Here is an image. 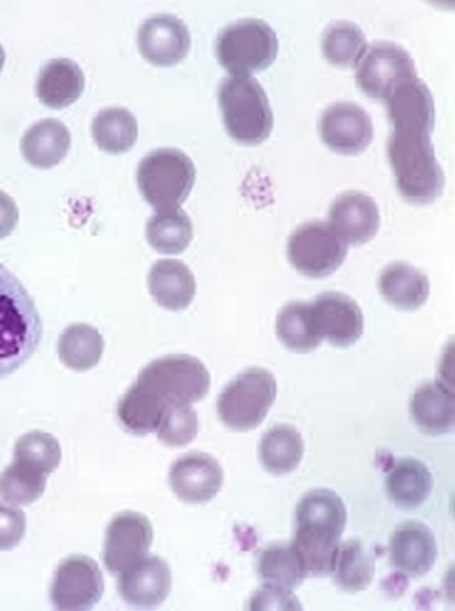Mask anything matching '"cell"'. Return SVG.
Returning a JSON list of instances; mask_svg holds the SVG:
<instances>
[{"mask_svg":"<svg viewBox=\"0 0 455 611\" xmlns=\"http://www.w3.org/2000/svg\"><path fill=\"white\" fill-rule=\"evenodd\" d=\"M210 382L208 369L193 356L174 354L154 359L120 399L118 418L127 432L146 435L156 431L170 406L204 398Z\"/></svg>","mask_w":455,"mask_h":611,"instance_id":"6da1fadb","label":"cell"},{"mask_svg":"<svg viewBox=\"0 0 455 611\" xmlns=\"http://www.w3.org/2000/svg\"><path fill=\"white\" fill-rule=\"evenodd\" d=\"M419 126L392 127L387 152L399 193L407 201L426 204L443 191L444 174L430 134Z\"/></svg>","mask_w":455,"mask_h":611,"instance_id":"7a4b0ae2","label":"cell"},{"mask_svg":"<svg viewBox=\"0 0 455 611\" xmlns=\"http://www.w3.org/2000/svg\"><path fill=\"white\" fill-rule=\"evenodd\" d=\"M42 334L34 301L21 281L0 264V379L35 353Z\"/></svg>","mask_w":455,"mask_h":611,"instance_id":"3957f363","label":"cell"},{"mask_svg":"<svg viewBox=\"0 0 455 611\" xmlns=\"http://www.w3.org/2000/svg\"><path fill=\"white\" fill-rule=\"evenodd\" d=\"M224 126L242 144H258L273 129V111L262 85L249 75L225 77L218 89Z\"/></svg>","mask_w":455,"mask_h":611,"instance_id":"277c9868","label":"cell"},{"mask_svg":"<svg viewBox=\"0 0 455 611\" xmlns=\"http://www.w3.org/2000/svg\"><path fill=\"white\" fill-rule=\"evenodd\" d=\"M195 179L192 160L184 152L170 147L146 154L136 170L138 190L155 211L179 208L189 196Z\"/></svg>","mask_w":455,"mask_h":611,"instance_id":"5b68a950","label":"cell"},{"mask_svg":"<svg viewBox=\"0 0 455 611\" xmlns=\"http://www.w3.org/2000/svg\"><path fill=\"white\" fill-rule=\"evenodd\" d=\"M277 395L274 375L251 367L229 382L218 397L217 411L222 423L235 431H248L266 418Z\"/></svg>","mask_w":455,"mask_h":611,"instance_id":"8992f818","label":"cell"},{"mask_svg":"<svg viewBox=\"0 0 455 611\" xmlns=\"http://www.w3.org/2000/svg\"><path fill=\"white\" fill-rule=\"evenodd\" d=\"M279 43L271 26L260 19H243L225 26L217 37L219 63L232 75H249L267 68Z\"/></svg>","mask_w":455,"mask_h":611,"instance_id":"52a82bcc","label":"cell"},{"mask_svg":"<svg viewBox=\"0 0 455 611\" xmlns=\"http://www.w3.org/2000/svg\"><path fill=\"white\" fill-rule=\"evenodd\" d=\"M347 244L324 221H309L298 226L287 242V256L302 275L322 278L334 273L344 262Z\"/></svg>","mask_w":455,"mask_h":611,"instance_id":"ba28073f","label":"cell"},{"mask_svg":"<svg viewBox=\"0 0 455 611\" xmlns=\"http://www.w3.org/2000/svg\"><path fill=\"white\" fill-rule=\"evenodd\" d=\"M356 84L368 97L386 100L396 86L417 77L409 53L398 44L380 41L367 47L357 63Z\"/></svg>","mask_w":455,"mask_h":611,"instance_id":"9c48e42d","label":"cell"},{"mask_svg":"<svg viewBox=\"0 0 455 611\" xmlns=\"http://www.w3.org/2000/svg\"><path fill=\"white\" fill-rule=\"evenodd\" d=\"M103 590V576L96 560L86 555H74L57 566L51 586V601L57 610H88L101 599Z\"/></svg>","mask_w":455,"mask_h":611,"instance_id":"30bf717a","label":"cell"},{"mask_svg":"<svg viewBox=\"0 0 455 611\" xmlns=\"http://www.w3.org/2000/svg\"><path fill=\"white\" fill-rule=\"evenodd\" d=\"M153 541L149 520L137 512L116 514L106 531L103 562L112 574H120L143 559Z\"/></svg>","mask_w":455,"mask_h":611,"instance_id":"8fae6325","label":"cell"},{"mask_svg":"<svg viewBox=\"0 0 455 611\" xmlns=\"http://www.w3.org/2000/svg\"><path fill=\"white\" fill-rule=\"evenodd\" d=\"M320 136L331 149L342 154L364 151L373 138V123L360 105L340 101L330 104L319 120Z\"/></svg>","mask_w":455,"mask_h":611,"instance_id":"7c38bea8","label":"cell"},{"mask_svg":"<svg viewBox=\"0 0 455 611\" xmlns=\"http://www.w3.org/2000/svg\"><path fill=\"white\" fill-rule=\"evenodd\" d=\"M223 477L219 462L202 452H192L176 459L168 475L173 492L188 503H204L213 499L222 487Z\"/></svg>","mask_w":455,"mask_h":611,"instance_id":"4fadbf2b","label":"cell"},{"mask_svg":"<svg viewBox=\"0 0 455 611\" xmlns=\"http://www.w3.org/2000/svg\"><path fill=\"white\" fill-rule=\"evenodd\" d=\"M191 38L187 25L171 14H156L138 29L137 46L141 55L157 66H171L186 57Z\"/></svg>","mask_w":455,"mask_h":611,"instance_id":"5bb4252c","label":"cell"},{"mask_svg":"<svg viewBox=\"0 0 455 611\" xmlns=\"http://www.w3.org/2000/svg\"><path fill=\"white\" fill-rule=\"evenodd\" d=\"M311 303L317 329L332 345L347 347L357 342L364 319L357 303L341 292L319 295Z\"/></svg>","mask_w":455,"mask_h":611,"instance_id":"9a60e30c","label":"cell"},{"mask_svg":"<svg viewBox=\"0 0 455 611\" xmlns=\"http://www.w3.org/2000/svg\"><path fill=\"white\" fill-rule=\"evenodd\" d=\"M118 589L127 604L154 608L159 606L170 592L171 571L160 557L145 556L120 573Z\"/></svg>","mask_w":455,"mask_h":611,"instance_id":"2e32d148","label":"cell"},{"mask_svg":"<svg viewBox=\"0 0 455 611\" xmlns=\"http://www.w3.org/2000/svg\"><path fill=\"white\" fill-rule=\"evenodd\" d=\"M392 566L410 577L429 573L437 557L431 529L419 521H407L395 529L389 541Z\"/></svg>","mask_w":455,"mask_h":611,"instance_id":"e0dca14e","label":"cell"},{"mask_svg":"<svg viewBox=\"0 0 455 611\" xmlns=\"http://www.w3.org/2000/svg\"><path fill=\"white\" fill-rule=\"evenodd\" d=\"M379 211L368 195L349 190L341 193L329 210V223L336 233L352 245L370 241L379 227Z\"/></svg>","mask_w":455,"mask_h":611,"instance_id":"ac0fdd59","label":"cell"},{"mask_svg":"<svg viewBox=\"0 0 455 611\" xmlns=\"http://www.w3.org/2000/svg\"><path fill=\"white\" fill-rule=\"evenodd\" d=\"M347 513L341 497L330 489L307 492L296 508V529L341 538Z\"/></svg>","mask_w":455,"mask_h":611,"instance_id":"d6986e66","label":"cell"},{"mask_svg":"<svg viewBox=\"0 0 455 611\" xmlns=\"http://www.w3.org/2000/svg\"><path fill=\"white\" fill-rule=\"evenodd\" d=\"M410 413L422 432L429 435L448 433L455 422L453 388L439 379L421 385L411 398Z\"/></svg>","mask_w":455,"mask_h":611,"instance_id":"ffe728a7","label":"cell"},{"mask_svg":"<svg viewBox=\"0 0 455 611\" xmlns=\"http://www.w3.org/2000/svg\"><path fill=\"white\" fill-rule=\"evenodd\" d=\"M147 285L153 299L171 311L186 309L196 293L192 273L176 259L157 260L148 273Z\"/></svg>","mask_w":455,"mask_h":611,"instance_id":"44dd1931","label":"cell"},{"mask_svg":"<svg viewBox=\"0 0 455 611\" xmlns=\"http://www.w3.org/2000/svg\"><path fill=\"white\" fill-rule=\"evenodd\" d=\"M85 88V77L77 63L68 58H54L40 70L36 96L53 109H63L75 102Z\"/></svg>","mask_w":455,"mask_h":611,"instance_id":"7402d4cb","label":"cell"},{"mask_svg":"<svg viewBox=\"0 0 455 611\" xmlns=\"http://www.w3.org/2000/svg\"><path fill=\"white\" fill-rule=\"evenodd\" d=\"M385 101L392 127L417 125L433 129L435 111L432 93L418 77L400 82Z\"/></svg>","mask_w":455,"mask_h":611,"instance_id":"603a6c76","label":"cell"},{"mask_svg":"<svg viewBox=\"0 0 455 611\" xmlns=\"http://www.w3.org/2000/svg\"><path fill=\"white\" fill-rule=\"evenodd\" d=\"M378 289L391 306L407 311L422 307L430 295L428 277L404 262L389 264L378 278Z\"/></svg>","mask_w":455,"mask_h":611,"instance_id":"cb8c5ba5","label":"cell"},{"mask_svg":"<svg viewBox=\"0 0 455 611\" xmlns=\"http://www.w3.org/2000/svg\"><path fill=\"white\" fill-rule=\"evenodd\" d=\"M69 146V130L52 118L31 125L21 140L23 157L38 168H51L57 165L66 156Z\"/></svg>","mask_w":455,"mask_h":611,"instance_id":"d4e9b609","label":"cell"},{"mask_svg":"<svg viewBox=\"0 0 455 611\" xmlns=\"http://www.w3.org/2000/svg\"><path fill=\"white\" fill-rule=\"evenodd\" d=\"M433 478L430 469L411 457L396 462L386 478L390 500L401 509L420 507L430 496Z\"/></svg>","mask_w":455,"mask_h":611,"instance_id":"484cf974","label":"cell"},{"mask_svg":"<svg viewBox=\"0 0 455 611\" xmlns=\"http://www.w3.org/2000/svg\"><path fill=\"white\" fill-rule=\"evenodd\" d=\"M303 452L301 434L287 424L270 427L258 445V457L263 467L274 475H285L297 468Z\"/></svg>","mask_w":455,"mask_h":611,"instance_id":"4316f807","label":"cell"},{"mask_svg":"<svg viewBox=\"0 0 455 611\" xmlns=\"http://www.w3.org/2000/svg\"><path fill=\"white\" fill-rule=\"evenodd\" d=\"M276 333L280 342L290 351L307 353L315 349L322 342L311 303L290 302L278 313Z\"/></svg>","mask_w":455,"mask_h":611,"instance_id":"83f0119b","label":"cell"},{"mask_svg":"<svg viewBox=\"0 0 455 611\" xmlns=\"http://www.w3.org/2000/svg\"><path fill=\"white\" fill-rule=\"evenodd\" d=\"M104 342L98 330L85 323L67 326L60 334L57 352L69 369L85 371L95 367L103 353Z\"/></svg>","mask_w":455,"mask_h":611,"instance_id":"f1b7e54d","label":"cell"},{"mask_svg":"<svg viewBox=\"0 0 455 611\" xmlns=\"http://www.w3.org/2000/svg\"><path fill=\"white\" fill-rule=\"evenodd\" d=\"M146 238L158 253H182L190 244L193 231L188 214L180 208L158 210L146 223Z\"/></svg>","mask_w":455,"mask_h":611,"instance_id":"f546056e","label":"cell"},{"mask_svg":"<svg viewBox=\"0 0 455 611\" xmlns=\"http://www.w3.org/2000/svg\"><path fill=\"white\" fill-rule=\"evenodd\" d=\"M92 137L99 148L112 154L129 151L137 138V122L125 108L110 107L92 120Z\"/></svg>","mask_w":455,"mask_h":611,"instance_id":"4dcf8cb0","label":"cell"},{"mask_svg":"<svg viewBox=\"0 0 455 611\" xmlns=\"http://www.w3.org/2000/svg\"><path fill=\"white\" fill-rule=\"evenodd\" d=\"M257 573L263 584L287 590L298 588L307 576L291 544H274L263 549Z\"/></svg>","mask_w":455,"mask_h":611,"instance_id":"1f68e13d","label":"cell"},{"mask_svg":"<svg viewBox=\"0 0 455 611\" xmlns=\"http://www.w3.org/2000/svg\"><path fill=\"white\" fill-rule=\"evenodd\" d=\"M368 45L360 27L348 21H335L324 30L321 48L331 64L340 67L357 65Z\"/></svg>","mask_w":455,"mask_h":611,"instance_id":"d6a6232c","label":"cell"},{"mask_svg":"<svg viewBox=\"0 0 455 611\" xmlns=\"http://www.w3.org/2000/svg\"><path fill=\"white\" fill-rule=\"evenodd\" d=\"M335 581L343 590L366 589L375 576V558L358 540L340 544L334 570Z\"/></svg>","mask_w":455,"mask_h":611,"instance_id":"836d02e7","label":"cell"},{"mask_svg":"<svg viewBox=\"0 0 455 611\" xmlns=\"http://www.w3.org/2000/svg\"><path fill=\"white\" fill-rule=\"evenodd\" d=\"M291 546L307 575L323 576L334 570L339 538L295 530Z\"/></svg>","mask_w":455,"mask_h":611,"instance_id":"e575fe53","label":"cell"},{"mask_svg":"<svg viewBox=\"0 0 455 611\" xmlns=\"http://www.w3.org/2000/svg\"><path fill=\"white\" fill-rule=\"evenodd\" d=\"M47 475L13 460L0 474V497L10 504H30L44 492Z\"/></svg>","mask_w":455,"mask_h":611,"instance_id":"d590c367","label":"cell"},{"mask_svg":"<svg viewBox=\"0 0 455 611\" xmlns=\"http://www.w3.org/2000/svg\"><path fill=\"white\" fill-rule=\"evenodd\" d=\"M14 460L45 475L56 469L62 459V448L55 436L41 431L22 435L14 445Z\"/></svg>","mask_w":455,"mask_h":611,"instance_id":"8d00e7d4","label":"cell"},{"mask_svg":"<svg viewBox=\"0 0 455 611\" xmlns=\"http://www.w3.org/2000/svg\"><path fill=\"white\" fill-rule=\"evenodd\" d=\"M156 432L158 440L171 447H181L192 442L198 433V415L191 403L180 402L167 408Z\"/></svg>","mask_w":455,"mask_h":611,"instance_id":"74e56055","label":"cell"},{"mask_svg":"<svg viewBox=\"0 0 455 611\" xmlns=\"http://www.w3.org/2000/svg\"><path fill=\"white\" fill-rule=\"evenodd\" d=\"M26 519L24 512L0 501V551L15 547L24 536Z\"/></svg>","mask_w":455,"mask_h":611,"instance_id":"f35d334b","label":"cell"},{"mask_svg":"<svg viewBox=\"0 0 455 611\" xmlns=\"http://www.w3.org/2000/svg\"><path fill=\"white\" fill-rule=\"evenodd\" d=\"M251 610H299V600L292 590L263 584L249 600Z\"/></svg>","mask_w":455,"mask_h":611,"instance_id":"ab89813d","label":"cell"},{"mask_svg":"<svg viewBox=\"0 0 455 611\" xmlns=\"http://www.w3.org/2000/svg\"><path fill=\"white\" fill-rule=\"evenodd\" d=\"M19 221V210L14 200L0 190V240L8 236Z\"/></svg>","mask_w":455,"mask_h":611,"instance_id":"60d3db41","label":"cell"},{"mask_svg":"<svg viewBox=\"0 0 455 611\" xmlns=\"http://www.w3.org/2000/svg\"><path fill=\"white\" fill-rule=\"evenodd\" d=\"M4 59H5L4 49H3L2 45L0 44V73L2 70Z\"/></svg>","mask_w":455,"mask_h":611,"instance_id":"b9f144b4","label":"cell"}]
</instances>
